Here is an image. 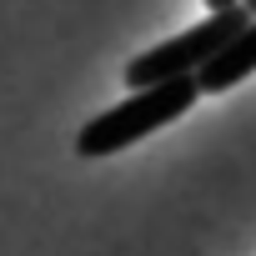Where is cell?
<instances>
[{
  "label": "cell",
  "mask_w": 256,
  "mask_h": 256,
  "mask_svg": "<svg viewBox=\"0 0 256 256\" xmlns=\"http://www.w3.org/2000/svg\"><path fill=\"white\" fill-rule=\"evenodd\" d=\"M196 100H201L196 76L166 80V86H146V90H131L120 106H110V110H100L96 120L80 126L76 151H80V156H116V151H126V146H136L141 136L171 126L176 116H186Z\"/></svg>",
  "instance_id": "6da1fadb"
},
{
  "label": "cell",
  "mask_w": 256,
  "mask_h": 256,
  "mask_svg": "<svg viewBox=\"0 0 256 256\" xmlns=\"http://www.w3.org/2000/svg\"><path fill=\"white\" fill-rule=\"evenodd\" d=\"M246 26H251V16H246L241 6H236V10H221V16H211V20H201V26H191V30H181V36H171V40L141 50L131 66H126V86H131V90H146V86L186 80V76L206 70Z\"/></svg>",
  "instance_id": "7a4b0ae2"
},
{
  "label": "cell",
  "mask_w": 256,
  "mask_h": 256,
  "mask_svg": "<svg viewBox=\"0 0 256 256\" xmlns=\"http://www.w3.org/2000/svg\"><path fill=\"white\" fill-rule=\"evenodd\" d=\"M251 70H256V16H251V26H246L206 70H196V86H201V96H206V90L216 96V90H231L236 80H246Z\"/></svg>",
  "instance_id": "3957f363"
},
{
  "label": "cell",
  "mask_w": 256,
  "mask_h": 256,
  "mask_svg": "<svg viewBox=\"0 0 256 256\" xmlns=\"http://www.w3.org/2000/svg\"><path fill=\"white\" fill-rule=\"evenodd\" d=\"M211 6V16H221V10H236V0H206Z\"/></svg>",
  "instance_id": "277c9868"
},
{
  "label": "cell",
  "mask_w": 256,
  "mask_h": 256,
  "mask_svg": "<svg viewBox=\"0 0 256 256\" xmlns=\"http://www.w3.org/2000/svg\"><path fill=\"white\" fill-rule=\"evenodd\" d=\"M236 6H241V10H246V16H256V0H236Z\"/></svg>",
  "instance_id": "5b68a950"
}]
</instances>
